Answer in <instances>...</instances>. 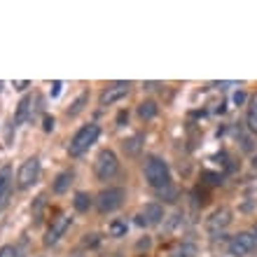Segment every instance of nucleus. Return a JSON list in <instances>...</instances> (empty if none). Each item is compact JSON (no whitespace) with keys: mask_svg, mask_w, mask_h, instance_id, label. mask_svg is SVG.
<instances>
[{"mask_svg":"<svg viewBox=\"0 0 257 257\" xmlns=\"http://www.w3.org/2000/svg\"><path fill=\"white\" fill-rule=\"evenodd\" d=\"M145 180L152 190H164V187H169L171 185V171L166 166L164 159L159 157H150L148 162H145Z\"/></svg>","mask_w":257,"mask_h":257,"instance_id":"nucleus-1","label":"nucleus"},{"mask_svg":"<svg viewBox=\"0 0 257 257\" xmlns=\"http://www.w3.org/2000/svg\"><path fill=\"white\" fill-rule=\"evenodd\" d=\"M98 134H101V126H98V124H87V126H82L80 131L73 136L70 145H68V155L70 157H82L96 143Z\"/></svg>","mask_w":257,"mask_h":257,"instance_id":"nucleus-2","label":"nucleus"},{"mask_svg":"<svg viewBox=\"0 0 257 257\" xmlns=\"http://www.w3.org/2000/svg\"><path fill=\"white\" fill-rule=\"evenodd\" d=\"M94 171H96V178H98V180H110V178H115L117 171H119L117 155L112 152V150H103L101 155L96 157Z\"/></svg>","mask_w":257,"mask_h":257,"instance_id":"nucleus-3","label":"nucleus"},{"mask_svg":"<svg viewBox=\"0 0 257 257\" xmlns=\"http://www.w3.org/2000/svg\"><path fill=\"white\" fill-rule=\"evenodd\" d=\"M124 199H126V192L122 190V187H108V190H103L101 194H98V199H96V208H98V213H112V210H117L119 206L124 203Z\"/></svg>","mask_w":257,"mask_h":257,"instance_id":"nucleus-4","label":"nucleus"},{"mask_svg":"<svg viewBox=\"0 0 257 257\" xmlns=\"http://www.w3.org/2000/svg\"><path fill=\"white\" fill-rule=\"evenodd\" d=\"M38 178H40V159L31 157V159H26L21 164L19 173H17V185H19V190H28Z\"/></svg>","mask_w":257,"mask_h":257,"instance_id":"nucleus-5","label":"nucleus"},{"mask_svg":"<svg viewBox=\"0 0 257 257\" xmlns=\"http://www.w3.org/2000/svg\"><path fill=\"white\" fill-rule=\"evenodd\" d=\"M231 224V208L229 206H220L206 217V229L208 234H220L222 229H227Z\"/></svg>","mask_w":257,"mask_h":257,"instance_id":"nucleus-6","label":"nucleus"},{"mask_svg":"<svg viewBox=\"0 0 257 257\" xmlns=\"http://www.w3.org/2000/svg\"><path fill=\"white\" fill-rule=\"evenodd\" d=\"M255 243H257V238L252 236L250 231H238V234H234L229 238V252L236 257H243L255 250Z\"/></svg>","mask_w":257,"mask_h":257,"instance_id":"nucleus-7","label":"nucleus"},{"mask_svg":"<svg viewBox=\"0 0 257 257\" xmlns=\"http://www.w3.org/2000/svg\"><path fill=\"white\" fill-rule=\"evenodd\" d=\"M164 220V206L162 203H145V208L136 215V224H141V227H150V224H159Z\"/></svg>","mask_w":257,"mask_h":257,"instance_id":"nucleus-8","label":"nucleus"},{"mask_svg":"<svg viewBox=\"0 0 257 257\" xmlns=\"http://www.w3.org/2000/svg\"><path fill=\"white\" fill-rule=\"evenodd\" d=\"M70 224H73V217H70V215H59V217H56L54 222H52V227H49L47 236H45V245L49 248V245L59 243L63 234L70 229Z\"/></svg>","mask_w":257,"mask_h":257,"instance_id":"nucleus-9","label":"nucleus"},{"mask_svg":"<svg viewBox=\"0 0 257 257\" xmlns=\"http://www.w3.org/2000/svg\"><path fill=\"white\" fill-rule=\"evenodd\" d=\"M128 87H131L128 82H115V84H110V87L101 94V105H112V103L126 98V96H128Z\"/></svg>","mask_w":257,"mask_h":257,"instance_id":"nucleus-10","label":"nucleus"},{"mask_svg":"<svg viewBox=\"0 0 257 257\" xmlns=\"http://www.w3.org/2000/svg\"><path fill=\"white\" fill-rule=\"evenodd\" d=\"M10 190H12V169H10V166H3V169H0V206H3L5 199L10 196Z\"/></svg>","mask_w":257,"mask_h":257,"instance_id":"nucleus-11","label":"nucleus"},{"mask_svg":"<svg viewBox=\"0 0 257 257\" xmlns=\"http://www.w3.org/2000/svg\"><path fill=\"white\" fill-rule=\"evenodd\" d=\"M122 150H124V155H126V157H136V155H138V152L143 150V136H141V134L131 136L128 141L122 143Z\"/></svg>","mask_w":257,"mask_h":257,"instance_id":"nucleus-12","label":"nucleus"},{"mask_svg":"<svg viewBox=\"0 0 257 257\" xmlns=\"http://www.w3.org/2000/svg\"><path fill=\"white\" fill-rule=\"evenodd\" d=\"M157 112H159V105L155 101H143L138 105V117H141L143 122H148V119H155Z\"/></svg>","mask_w":257,"mask_h":257,"instance_id":"nucleus-13","label":"nucleus"},{"mask_svg":"<svg viewBox=\"0 0 257 257\" xmlns=\"http://www.w3.org/2000/svg\"><path fill=\"white\" fill-rule=\"evenodd\" d=\"M31 103H33V98L31 96H24L19 101V105H17V115H14V124H24L26 122L28 112H31Z\"/></svg>","mask_w":257,"mask_h":257,"instance_id":"nucleus-14","label":"nucleus"},{"mask_svg":"<svg viewBox=\"0 0 257 257\" xmlns=\"http://www.w3.org/2000/svg\"><path fill=\"white\" fill-rule=\"evenodd\" d=\"M70 183H73V171H63V173H59L54 180V185H52V190L56 192V194H63V192L70 187Z\"/></svg>","mask_w":257,"mask_h":257,"instance_id":"nucleus-15","label":"nucleus"},{"mask_svg":"<svg viewBox=\"0 0 257 257\" xmlns=\"http://www.w3.org/2000/svg\"><path fill=\"white\" fill-rule=\"evenodd\" d=\"M245 124L250 128V134H257V94L250 96L248 103V115H245Z\"/></svg>","mask_w":257,"mask_h":257,"instance_id":"nucleus-16","label":"nucleus"},{"mask_svg":"<svg viewBox=\"0 0 257 257\" xmlns=\"http://www.w3.org/2000/svg\"><path fill=\"white\" fill-rule=\"evenodd\" d=\"M73 206L75 210H80V213H87L89 208H91V196L87 194V192H77L73 199Z\"/></svg>","mask_w":257,"mask_h":257,"instance_id":"nucleus-17","label":"nucleus"},{"mask_svg":"<svg viewBox=\"0 0 257 257\" xmlns=\"http://www.w3.org/2000/svg\"><path fill=\"white\" fill-rule=\"evenodd\" d=\"M87 101H89V94H87V91L77 96V98L73 101V105L68 108V117H77V115H80L82 110H84V105H87Z\"/></svg>","mask_w":257,"mask_h":257,"instance_id":"nucleus-18","label":"nucleus"},{"mask_svg":"<svg viewBox=\"0 0 257 257\" xmlns=\"http://www.w3.org/2000/svg\"><path fill=\"white\" fill-rule=\"evenodd\" d=\"M110 236H126V222H122V220H112L110 222Z\"/></svg>","mask_w":257,"mask_h":257,"instance_id":"nucleus-19","label":"nucleus"},{"mask_svg":"<svg viewBox=\"0 0 257 257\" xmlns=\"http://www.w3.org/2000/svg\"><path fill=\"white\" fill-rule=\"evenodd\" d=\"M194 250H196V248L192 243H183V245H178L176 250L171 252V257H192V255H194Z\"/></svg>","mask_w":257,"mask_h":257,"instance_id":"nucleus-20","label":"nucleus"},{"mask_svg":"<svg viewBox=\"0 0 257 257\" xmlns=\"http://www.w3.org/2000/svg\"><path fill=\"white\" fill-rule=\"evenodd\" d=\"M159 196H162L164 201H176V199H178V190L173 187V185H169V187L159 190Z\"/></svg>","mask_w":257,"mask_h":257,"instance_id":"nucleus-21","label":"nucleus"},{"mask_svg":"<svg viewBox=\"0 0 257 257\" xmlns=\"http://www.w3.org/2000/svg\"><path fill=\"white\" fill-rule=\"evenodd\" d=\"M0 257H17L14 245H3V248H0Z\"/></svg>","mask_w":257,"mask_h":257,"instance_id":"nucleus-22","label":"nucleus"},{"mask_svg":"<svg viewBox=\"0 0 257 257\" xmlns=\"http://www.w3.org/2000/svg\"><path fill=\"white\" fill-rule=\"evenodd\" d=\"M96 243H98V234H89L84 238V245H96Z\"/></svg>","mask_w":257,"mask_h":257,"instance_id":"nucleus-23","label":"nucleus"},{"mask_svg":"<svg viewBox=\"0 0 257 257\" xmlns=\"http://www.w3.org/2000/svg\"><path fill=\"white\" fill-rule=\"evenodd\" d=\"M203 178H208L210 185H220V176H213V173H203Z\"/></svg>","mask_w":257,"mask_h":257,"instance_id":"nucleus-24","label":"nucleus"},{"mask_svg":"<svg viewBox=\"0 0 257 257\" xmlns=\"http://www.w3.org/2000/svg\"><path fill=\"white\" fill-rule=\"evenodd\" d=\"M54 128V117H45V131H52Z\"/></svg>","mask_w":257,"mask_h":257,"instance_id":"nucleus-25","label":"nucleus"},{"mask_svg":"<svg viewBox=\"0 0 257 257\" xmlns=\"http://www.w3.org/2000/svg\"><path fill=\"white\" fill-rule=\"evenodd\" d=\"M143 248H145V250H148L150 248V238L145 236V238H141V241H138V250H143Z\"/></svg>","mask_w":257,"mask_h":257,"instance_id":"nucleus-26","label":"nucleus"},{"mask_svg":"<svg viewBox=\"0 0 257 257\" xmlns=\"http://www.w3.org/2000/svg\"><path fill=\"white\" fill-rule=\"evenodd\" d=\"M61 87H63L61 82H54V89H52V96H59V94H61Z\"/></svg>","mask_w":257,"mask_h":257,"instance_id":"nucleus-27","label":"nucleus"},{"mask_svg":"<svg viewBox=\"0 0 257 257\" xmlns=\"http://www.w3.org/2000/svg\"><path fill=\"white\" fill-rule=\"evenodd\" d=\"M28 87V82L24 80V82H14V89H19V91H24V89Z\"/></svg>","mask_w":257,"mask_h":257,"instance_id":"nucleus-28","label":"nucleus"},{"mask_svg":"<svg viewBox=\"0 0 257 257\" xmlns=\"http://www.w3.org/2000/svg\"><path fill=\"white\" fill-rule=\"evenodd\" d=\"M234 101H236V103H243L245 101V94H243V91H238V94L234 96Z\"/></svg>","mask_w":257,"mask_h":257,"instance_id":"nucleus-29","label":"nucleus"},{"mask_svg":"<svg viewBox=\"0 0 257 257\" xmlns=\"http://www.w3.org/2000/svg\"><path fill=\"white\" fill-rule=\"evenodd\" d=\"M126 117H128V112H119V117H117V122L122 124V122H124V119H126Z\"/></svg>","mask_w":257,"mask_h":257,"instance_id":"nucleus-30","label":"nucleus"},{"mask_svg":"<svg viewBox=\"0 0 257 257\" xmlns=\"http://www.w3.org/2000/svg\"><path fill=\"white\" fill-rule=\"evenodd\" d=\"M217 257H236V255H231V252H220Z\"/></svg>","mask_w":257,"mask_h":257,"instance_id":"nucleus-31","label":"nucleus"},{"mask_svg":"<svg viewBox=\"0 0 257 257\" xmlns=\"http://www.w3.org/2000/svg\"><path fill=\"white\" fill-rule=\"evenodd\" d=\"M101 257H122L119 252H110V255H101Z\"/></svg>","mask_w":257,"mask_h":257,"instance_id":"nucleus-32","label":"nucleus"},{"mask_svg":"<svg viewBox=\"0 0 257 257\" xmlns=\"http://www.w3.org/2000/svg\"><path fill=\"white\" fill-rule=\"evenodd\" d=\"M250 164H252V169H257V155L252 157V162H250Z\"/></svg>","mask_w":257,"mask_h":257,"instance_id":"nucleus-33","label":"nucleus"},{"mask_svg":"<svg viewBox=\"0 0 257 257\" xmlns=\"http://www.w3.org/2000/svg\"><path fill=\"white\" fill-rule=\"evenodd\" d=\"M255 234H257V227H255Z\"/></svg>","mask_w":257,"mask_h":257,"instance_id":"nucleus-34","label":"nucleus"}]
</instances>
